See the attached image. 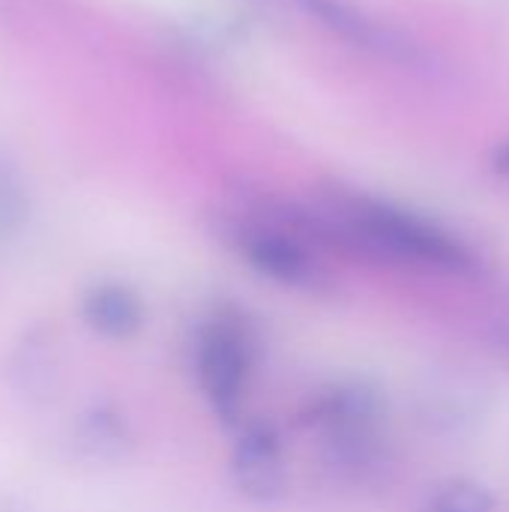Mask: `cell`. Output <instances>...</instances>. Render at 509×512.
<instances>
[{"label": "cell", "instance_id": "cell-1", "mask_svg": "<svg viewBox=\"0 0 509 512\" xmlns=\"http://www.w3.org/2000/svg\"><path fill=\"white\" fill-rule=\"evenodd\" d=\"M321 216L330 243H342L354 252L441 273H477V255L465 240L393 201L339 189L327 195Z\"/></svg>", "mask_w": 509, "mask_h": 512}, {"label": "cell", "instance_id": "cell-2", "mask_svg": "<svg viewBox=\"0 0 509 512\" xmlns=\"http://www.w3.org/2000/svg\"><path fill=\"white\" fill-rule=\"evenodd\" d=\"M225 231L228 243L261 276L303 294H324L330 288V273L315 255L300 216L294 222L285 210L279 216H234Z\"/></svg>", "mask_w": 509, "mask_h": 512}, {"label": "cell", "instance_id": "cell-3", "mask_svg": "<svg viewBox=\"0 0 509 512\" xmlns=\"http://www.w3.org/2000/svg\"><path fill=\"white\" fill-rule=\"evenodd\" d=\"M249 369H252L249 342L237 327L216 321L201 333L195 351V372L204 399L213 405L219 417L225 420L237 417L249 387Z\"/></svg>", "mask_w": 509, "mask_h": 512}, {"label": "cell", "instance_id": "cell-4", "mask_svg": "<svg viewBox=\"0 0 509 512\" xmlns=\"http://www.w3.org/2000/svg\"><path fill=\"white\" fill-rule=\"evenodd\" d=\"M306 6L309 15L321 18V24H327L333 33H339L342 39L378 51V54H390V57H405L411 54V45L393 33L390 27L372 21L369 15H363L357 6L345 3V0H300Z\"/></svg>", "mask_w": 509, "mask_h": 512}, {"label": "cell", "instance_id": "cell-5", "mask_svg": "<svg viewBox=\"0 0 509 512\" xmlns=\"http://www.w3.org/2000/svg\"><path fill=\"white\" fill-rule=\"evenodd\" d=\"M84 321L105 339H129L144 324V306L123 285H99L84 297Z\"/></svg>", "mask_w": 509, "mask_h": 512}, {"label": "cell", "instance_id": "cell-6", "mask_svg": "<svg viewBox=\"0 0 509 512\" xmlns=\"http://www.w3.org/2000/svg\"><path fill=\"white\" fill-rule=\"evenodd\" d=\"M237 471H240V483H246L249 489H258L261 495H270L273 489H279V477H282V456H279V441L267 426H255L240 438L237 447V459H234Z\"/></svg>", "mask_w": 509, "mask_h": 512}, {"label": "cell", "instance_id": "cell-7", "mask_svg": "<svg viewBox=\"0 0 509 512\" xmlns=\"http://www.w3.org/2000/svg\"><path fill=\"white\" fill-rule=\"evenodd\" d=\"M420 512H498V501L480 480L453 477L432 489Z\"/></svg>", "mask_w": 509, "mask_h": 512}, {"label": "cell", "instance_id": "cell-8", "mask_svg": "<svg viewBox=\"0 0 509 512\" xmlns=\"http://www.w3.org/2000/svg\"><path fill=\"white\" fill-rule=\"evenodd\" d=\"M489 165H492V171H495L498 177L509 180V138L504 141V144H498V147L492 150V159H489Z\"/></svg>", "mask_w": 509, "mask_h": 512}]
</instances>
